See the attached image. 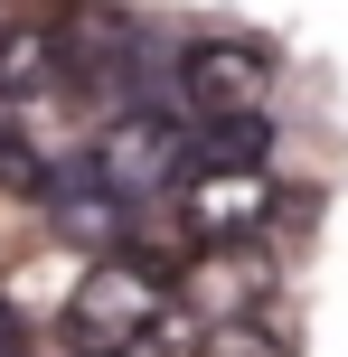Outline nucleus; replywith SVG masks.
I'll list each match as a JSON object with an SVG mask.
<instances>
[{"instance_id": "nucleus-1", "label": "nucleus", "mask_w": 348, "mask_h": 357, "mask_svg": "<svg viewBox=\"0 0 348 357\" xmlns=\"http://www.w3.org/2000/svg\"><path fill=\"white\" fill-rule=\"evenodd\" d=\"M169 197H179V226L198 245H255V235H273V216L301 207L292 188H273L264 160H198V169H179Z\"/></svg>"}, {"instance_id": "nucleus-2", "label": "nucleus", "mask_w": 348, "mask_h": 357, "mask_svg": "<svg viewBox=\"0 0 348 357\" xmlns=\"http://www.w3.org/2000/svg\"><path fill=\"white\" fill-rule=\"evenodd\" d=\"M169 310H179V301H169V273L142 264V254H113V264H94L85 282H75L66 320H75L85 348H142Z\"/></svg>"}, {"instance_id": "nucleus-3", "label": "nucleus", "mask_w": 348, "mask_h": 357, "mask_svg": "<svg viewBox=\"0 0 348 357\" xmlns=\"http://www.w3.org/2000/svg\"><path fill=\"white\" fill-rule=\"evenodd\" d=\"M94 178H104L123 207H142V197H169L188 169V132L169 123V113H113L104 132H94Z\"/></svg>"}, {"instance_id": "nucleus-4", "label": "nucleus", "mask_w": 348, "mask_h": 357, "mask_svg": "<svg viewBox=\"0 0 348 357\" xmlns=\"http://www.w3.org/2000/svg\"><path fill=\"white\" fill-rule=\"evenodd\" d=\"M179 94L188 113H264V94H273V56L255 47V38H188L179 47Z\"/></svg>"}, {"instance_id": "nucleus-5", "label": "nucleus", "mask_w": 348, "mask_h": 357, "mask_svg": "<svg viewBox=\"0 0 348 357\" xmlns=\"http://www.w3.org/2000/svg\"><path fill=\"white\" fill-rule=\"evenodd\" d=\"M132 47H142V29H132L123 10H104V0H75L66 19H56V66H66V85H132Z\"/></svg>"}, {"instance_id": "nucleus-6", "label": "nucleus", "mask_w": 348, "mask_h": 357, "mask_svg": "<svg viewBox=\"0 0 348 357\" xmlns=\"http://www.w3.org/2000/svg\"><path fill=\"white\" fill-rule=\"evenodd\" d=\"M56 85H66V66H56V29H47V19H19V29H0V113L47 104Z\"/></svg>"}, {"instance_id": "nucleus-7", "label": "nucleus", "mask_w": 348, "mask_h": 357, "mask_svg": "<svg viewBox=\"0 0 348 357\" xmlns=\"http://www.w3.org/2000/svg\"><path fill=\"white\" fill-rule=\"evenodd\" d=\"M264 151H273L264 113H207V132H198V160H264Z\"/></svg>"}, {"instance_id": "nucleus-8", "label": "nucleus", "mask_w": 348, "mask_h": 357, "mask_svg": "<svg viewBox=\"0 0 348 357\" xmlns=\"http://www.w3.org/2000/svg\"><path fill=\"white\" fill-rule=\"evenodd\" d=\"M198 357H292V339L236 310V320H217V329H207V348H198Z\"/></svg>"}, {"instance_id": "nucleus-9", "label": "nucleus", "mask_w": 348, "mask_h": 357, "mask_svg": "<svg viewBox=\"0 0 348 357\" xmlns=\"http://www.w3.org/2000/svg\"><path fill=\"white\" fill-rule=\"evenodd\" d=\"M38 169H47V160H38V142H29V132H10V113H0V188H38Z\"/></svg>"}, {"instance_id": "nucleus-10", "label": "nucleus", "mask_w": 348, "mask_h": 357, "mask_svg": "<svg viewBox=\"0 0 348 357\" xmlns=\"http://www.w3.org/2000/svg\"><path fill=\"white\" fill-rule=\"evenodd\" d=\"M0 357H29V339H19V320H10V301H0Z\"/></svg>"}, {"instance_id": "nucleus-11", "label": "nucleus", "mask_w": 348, "mask_h": 357, "mask_svg": "<svg viewBox=\"0 0 348 357\" xmlns=\"http://www.w3.org/2000/svg\"><path fill=\"white\" fill-rule=\"evenodd\" d=\"M94 357H123V348H94Z\"/></svg>"}]
</instances>
